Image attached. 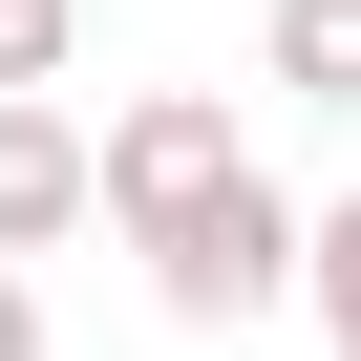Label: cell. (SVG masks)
<instances>
[{"mask_svg": "<svg viewBox=\"0 0 361 361\" xmlns=\"http://www.w3.org/2000/svg\"><path fill=\"white\" fill-rule=\"evenodd\" d=\"M149 298L192 319V340H234V319H276V298H298V192L255 170V192H234V213H213L192 255H149Z\"/></svg>", "mask_w": 361, "mask_h": 361, "instance_id": "2", "label": "cell"}, {"mask_svg": "<svg viewBox=\"0 0 361 361\" xmlns=\"http://www.w3.org/2000/svg\"><path fill=\"white\" fill-rule=\"evenodd\" d=\"M85 64V0H0V85H64Z\"/></svg>", "mask_w": 361, "mask_h": 361, "instance_id": "6", "label": "cell"}, {"mask_svg": "<svg viewBox=\"0 0 361 361\" xmlns=\"http://www.w3.org/2000/svg\"><path fill=\"white\" fill-rule=\"evenodd\" d=\"M234 192H255V128H234L213 85H149L128 128H85V213H106L128 255H192Z\"/></svg>", "mask_w": 361, "mask_h": 361, "instance_id": "1", "label": "cell"}, {"mask_svg": "<svg viewBox=\"0 0 361 361\" xmlns=\"http://www.w3.org/2000/svg\"><path fill=\"white\" fill-rule=\"evenodd\" d=\"M85 234V128L64 85H0V255H64Z\"/></svg>", "mask_w": 361, "mask_h": 361, "instance_id": "3", "label": "cell"}, {"mask_svg": "<svg viewBox=\"0 0 361 361\" xmlns=\"http://www.w3.org/2000/svg\"><path fill=\"white\" fill-rule=\"evenodd\" d=\"M0 361H43V276H22V255H0Z\"/></svg>", "mask_w": 361, "mask_h": 361, "instance_id": "7", "label": "cell"}, {"mask_svg": "<svg viewBox=\"0 0 361 361\" xmlns=\"http://www.w3.org/2000/svg\"><path fill=\"white\" fill-rule=\"evenodd\" d=\"M298 298H319V340L361 361V192H319V213H298Z\"/></svg>", "mask_w": 361, "mask_h": 361, "instance_id": "5", "label": "cell"}, {"mask_svg": "<svg viewBox=\"0 0 361 361\" xmlns=\"http://www.w3.org/2000/svg\"><path fill=\"white\" fill-rule=\"evenodd\" d=\"M255 85L276 106H361V0H276L255 22Z\"/></svg>", "mask_w": 361, "mask_h": 361, "instance_id": "4", "label": "cell"}]
</instances>
